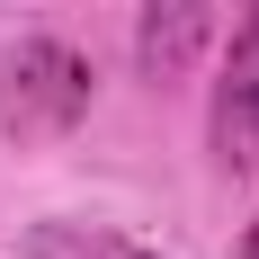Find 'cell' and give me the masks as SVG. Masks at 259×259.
<instances>
[{
    "label": "cell",
    "mask_w": 259,
    "mask_h": 259,
    "mask_svg": "<svg viewBox=\"0 0 259 259\" xmlns=\"http://www.w3.org/2000/svg\"><path fill=\"white\" fill-rule=\"evenodd\" d=\"M90 90H99L90 54H72L63 36H18L0 54V134L9 143H54L90 116Z\"/></svg>",
    "instance_id": "obj_1"
},
{
    "label": "cell",
    "mask_w": 259,
    "mask_h": 259,
    "mask_svg": "<svg viewBox=\"0 0 259 259\" xmlns=\"http://www.w3.org/2000/svg\"><path fill=\"white\" fill-rule=\"evenodd\" d=\"M206 152L224 179L259 170V0H233V36H224V63L206 90Z\"/></svg>",
    "instance_id": "obj_2"
},
{
    "label": "cell",
    "mask_w": 259,
    "mask_h": 259,
    "mask_svg": "<svg viewBox=\"0 0 259 259\" xmlns=\"http://www.w3.org/2000/svg\"><path fill=\"white\" fill-rule=\"evenodd\" d=\"M214 36V0H134V80L179 90Z\"/></svg>",
    "instance_id": "obj_3"
},
{
    "label": "cell",
    "mask_w": 259,
    "mask_h": 259,
    "mask_svg": "<svg viewBox=\"0 0 259 259\" xmlns=\"http://www.w3.org/2000/svg\"><path fill=\"white\" fill-rule=\"evenodd\" d=\"M27 259H161V250H143L134 233H107V224H36Z\"/></svg>",
    "instance_id": "obj_4"
},
{
    "label": "cell",
    "mask_w": 259,
    "mask_h": 259,
    "mask_svg": "<svg viewBox=\"0 0 259 259\" xmlns=\"http://www.w3.org/2000/svg\"><path fill=\"white\" fill-rule=\"evenodd\" d=\"M241 259H259V214H250V233H241Z\"/></svg>",
    "instance_id": "obj_5"
}]
</instances>
